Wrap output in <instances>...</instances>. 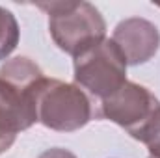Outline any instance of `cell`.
<instances>
[{"mask_svg": "<svg viewBox=\"0 0 160 158\" xmlns=\"http://www.w3.org/2000/svg\"><path fill=\"white\" fill-rule=\"evenodd\" d=\"M38 158H77L71 151L67 149H62V147H52V149H47L43 151Z\"/></svg>", "mask_w": 160, "mask_h": 158, "instance_id": "30bf717a", "label": "cell"}, {"mask_svg": "<svg viewBox=\"0 0 160 158\" xmlns=\"http://www.w3.org/2000/svg\"><path fill=\"white\" fill-rule=\"evenodd\" d=\"M73 67L77 86L99 101L116 93L127 82V60L108 37L75 56Z\"/></svg>", "mask_w": 160, "mask_h": 158, "instance_id": "3957f363", "label": "cell"}, {"mask_svg": "<svg viewBox=\"0 0 160 158\" xmlns=\"http://www.w3.org/2000/svg\"><path fill=\"white\" fill-rule=\"evenodd\" d=\"M110 39L119 47L127 65H142L158 52L160 32L147 19L128 17L116 26Z\"/></svg>", "mask_w": 160, "mask_h": 158, "instance_id": "8992f818", "label": "cell"}, {"mask_svg": "<svg viewBox=\"0 0 160 158\" xmlns=\"http://www.w3.org/2000/svg\"><path fill=\"white\" fill-rule=\"evenodd\" d=\"M34 99L38 121L56 132L80 130L93 116V106L88 93L77 84L63 80L43 77L36 84Z\"/></svg>", "mask_w": 160, "mask_h": 158, "instance_id": "7a4b0ae2", "label": "cell"}, {"mask_svg": "<svg viewBox=\"0 0 160 158\" xmlns=\"http://www.w3.org/2000/svg\"><path fill=\"white\" fill-rule=\"evenodd\" d=\"M36 84L32 87H21L0 78V155L15 143L19 132L38 123Z\"/></svg>", "mask_w": 160, "mask_h": 158, "instance_id": "5b68a950", "label": "cell"}, {"mask_svg": "<svg viewBox=\"0 0 160 158\" xmlns=\"http://www.w3.org/2000/svg\"><path fill=\"white\" fill-rule=\"evenodd\" d=\"M147 158H151V156H147Z\"/></svg>", "mask_w": 160, "mask_h": 158, "instance_id": "8fae6325", "label": "cell"}, {"mask_svg": "<svg viewBox=\"0 0 160 158\" xmlns=\"http://www.w3.org/2000/svg\"><path fill=\"white\" fill-rule=\"evenodd\" d=\"M36 6L48 15V32L56 47L73 58L106 39V22L89 2L60 0L38 2Z\"/></svg>", "mask_w": 160, "mask_h": 158, "instance_id": "6da1fadb", "label": "cell"}, {"mask_svg": "<svg viewBox=\"0 0 160 158\" xmlns=\"http://www.w3.org/2000/svg\"><path fill=\"white\" fill-rule=\"evenodd\" d=\"M45 75L30 58L17 56L11 60H6V63L0 67V78L8 80L21 87H32L36 82H39Z\"/></svg>", "mask_w": 160, "mask_h": 158, "instance_id": "52a82bcc", "label": "cell"}, {"mask_svg": "<svg viewBox=\"0 0 160 158\" xmlns=\"http://www.w3.org/2000/svg\"><path fill=\"white\" fill-rule=\"evenodd\" d=\"M19 37L21 30L15 15L0 6V60H8L11 56L19 45Z\"/></svg>", "mask_w": 160, "mask_h": 158, "instance_id": "ba28073f", "label": "cell"}, {"mask_svg": "<svg viewBox=\"0 0 160 158\" xmlns=\"http://www.w3.org/2000/svg\"><path fill=\"white\" fill-rule=\"evenodd\" d=\"M99 106L102 117L119 125L132 136L160 108V101L145 86L127 80L116 93L102 99Z\"/></svg>", "mask_w": 160, "mask_h": 158, "instance_id": "277c9868", "label": "cell"}, {"mask_svg": "<svg viewBox=\"0 0 160 158\" xmlns=\"http://www.w3.org/2000/svg\"><path fill=\"white\" fill-rule=\"evenodd\" d=\"M134 140L142 141L151 158H160V108L147 119V123L132 134Z\"/></svg>", "mask_w": 160, "mask_h": 158, "instance_id": "9c48e42d", "label": "cell"}]
</instances>
